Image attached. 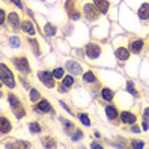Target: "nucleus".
Here are the masks:
<instances>
[{"label": "nucleus", "mask_w": 149, "mask_h": 149, "mask_svg": "<svg viewBox=\"0 0 149 149\" xmlns=\"http://www.w3.org/2000/svg\"><path fill=\"white\" fill-rule=\"evenodd\" d=\"M8 102H9L11 106V110L14 111V115L17 118H24L26 116V110H24V106L23 102L20 101V98L14 93H9L8 95Z\"/></svg>", "instance_id": "1"}, {"label": "nucleus", "mask_w": 149, "mask_h": 149, "mask_svg": "<svg viewBox=\"0 0 149 149\" xmlns=\"http://www.w3.org/2000/svg\"><path fill=\"white\" fill-rule=\"evenodd\" d=\"M100 14H101V11L96 8L95 3L86 2V3L83 5V15H84L89 21H96V20L100 18Z\"/></svg>", "instance_id": "2"}, {"label": "nucleus", "mask_w": 149, "mask_h": 149, "mask_svg": "<svg viewBox=\"0 0 149 149\" xmlns=\"http://www.w3.org/2000/svg\"><path fill=\"white\" fill-rule=\"evenodd\" d=\"M0 74H2V81H3V84L5 86H8L9 89H14L15 87V78H14V75H12V72H11V69L8 68L5 63H2L0 65Z\"/></svg>", "instance_id": "3"}, {"label": "nucleus", "mask_w": 149, "mask_h": 149, "mask_svg": "<svg viewBox=\"0 0 149 149\" xmlns=\"http://www.w3.org/2000/svg\"><path fill=\"white\" fill-rule=\"evenodd\" d=\"M12 62L15 65V68L18 71L24 72V74H29L30 72V65H29V60L26 56H14L12 57Z\"/></svg>", "instance_id": "4"}, {"label": "nucleus", "mask_w": 149, "mask_h": 149, "mask_svg": "<svg viewBox=\"0 0 149 149\" xmlns=\"http://www.w3.org/2000/svg\"><path fill=\"white\" fill-rule=\"evenodd\" d=\"M101 45L100 44H96V42H87L86 44V47H84V53L86 56L89 57V59H96V57H100L101 56Z\"/></svg>", "instance_id": "5"}, {"label": "nucleus", "mask_w": 149, "mask_h": 149, "mask_svg": "<svg viewBox=\"0 0 149 149\" xmlns=\"http://www.w3.org/2000/svg\"><path fill=\"white\" fill-rule=\"evenodd\" d=\"M65 9L72 20L80 18V11L77 9V0H65Z\"/></svg>", "instance_id": "6"}, {"label": "nucleus", "mask_w": 149, "mask_h": 149, "mask_svg": "<svg viewBox=\"0 0 149 149\" xmlns=\"http://www.w3.org/2000/svg\"><path fill=\"white\" fill-rule=\"evenodd\" d=\"M128 48L131 53H134V54H140L142 51L145 50V39L142 38H134V39H131L128 42Z\"/></svg>", "instance_id": "7"}, {"label": "nucleus", "mask_w": 149, "mask_h": 149, "mask_svg": "<svg viewBox=\"0 0 149 149\" xmlns=\"http://www.w3.org/2000/svg\"><path fill=\"white\" fill-rule=\"evenodd\" d=\"M38 78L45 84L47 87H50V89H53V87H56V81H54V75L53 72H48V71H38Z\"/></svg>", "instance_id": "8"}, {"label": "nucleus", "mask_w": 149, "mask_h": 149, "mask_svg": "<svg viewBox=\"0 0 149 149\" xmlns=\"http://www.w3.org/2000/svg\"><path fill=\"white\" fill-rule=\"evenodd\" d=\"M119 119H120V122H122L124 125H134L136 122H137V115H136L134 111L124 110V111H120Z\"/></svg>", "instance_id": "9"}, {"label": "nucleus", "mask_w": 149, "mask_h": 149, "mask_svg": "<svg viewBox=\"0 0 149 149\" xmlns=\"http://www.w3.org/2000/svg\"><path fill=\"white\" fill-rule=\"evenodd\" d=\"M35 110L39 113H50L53 111V107H51V102L45 98H41L38 102H35Z\"/></svg>", "instance_id": "10"}, {"label": "nucleus", "mask_w": 149, "mask_h": 149, "mask_svg": "<svg viewBox=\"0 0 149 149\" xmlns=\"http://www.w3.org/2000/svg\"><path fill=\"white\" fill-rule=\"evenodd\" d=\"M65 68H66L72 75H80V74L83 72L81 65H80V63H77V62H74V60H68V62L65 63Z\"/></svg>", "instance_id": "11"}, {"label": "nucleus", "mask_w": 149, "mask_h": 149, "mask_svg": "<svg viewBox=\"0 0 149 149\" xmlns=\"http://www.w3.org/2000/svg\"><path fill=\"white\" fill-rule=\"evenodd\" d=\"M106 115H107V119L111 120V122H115L118 118H119V110L116 106H113V104H109V106H106Z\"/></svg>", "instance_id": "12"}, {"label": "nucleus", "mask_w": 149, "mask_h": 149, "mask_svg": "<svg viewBox=\"0 0 149 149\" xmlns=\"http://www.w3.org/2000/svg\"><path fill=\"white\" fill-rule=\"evenodd\" d=\"M137 15L142 21H149V3H143L140 5V8L137 9Z\"/></svg>", "instance_id": "13"}, {"label": "nucleus", "mask_w": 149, "mask_h": 149, "mask_svg": "<svg viewBox=\"0 0 149 149\" xmlns=\"http://www.w3.org/2000/svg\"><path fill=\"white\" fill-rule=\"evenodd\" d=\"M0 130H2V134H6V133H11L12 131V122L5 115H2V118H0Z\"/></svg>", "instance_id": "14"}, {"label": "nucleus", "mask_w": 149, "mask_h": 149, "mask_svg": "<svg viewBox=\"0 0 149 149\" xmlns=\"http://www.w3.org/2000/svg\"><path fill=\"white\" fill-rule=\"evenodd\" d=\"M130 54H131V51L128 47H118L116 48V57L120 60V62H125V60L130 59Z\"/></svg>", "instance_id": "15"}, {"label": "nucleus", "mask_w": 149, "mask_h": 149, "mask_svg": "<svg viewBox=\"0 0 149 149\" xmlns=\"http://www.w3.org/2000/svg\"><path fill=\"white\" fill-rule=\"evenodd\" d=\"M21 30H23L24 33H27L29 36H33V35H35V26H33L32 21H29V20H23V21H21Z\"/></svg>", "instance_id": "16"}, {"label": "nucleus", "mask_w": 149, "mask_h": 149, "mask_svg": "<svg viewBox=\"0 0 149 149\" xmlns=\"http://www.w3.org/2000/svg\"><path fill=\"white\" fill-rule=\"evenodd\" d=\"M8 21H9V24L12 26L14 29L21 27V24H20V14H17V12H9V14H8Z\"/></svg>", "instance_id": "17"}, {"label": "nucleus", "mask_w": 149, "mask_h": 149, "mask_svg": "<svg viewBox=\"0 0 149 149\" xmlns=\"http://www.w3.org/2000/svg\"><path fill=\"white\" fill-rule=\"evenodd\" d=\"M93 3L96 5V8L101 11V14H107L110 9V3L109 0H93Z\"/></svg>", "instance_id": "18"}, {"label": "nucleus", "mask_w": 149, "mask_h": 149, "mask_svg": "<svg viewBox=\"0 0 149 149\" xmlns=\"http://www.w3.org/2000/svg\"><path fill=\"white\" fill-rule=\"evenodd\" d=\"M101 98L104 101H113V98H115V92H113L110 87H102L101 89Z\"/></svg>", "instance_id": "19"}, {"label": "nucleus", "mask_w": 149, "mask_h": 149, "mask_svg": "<svg viewBox=\"0 0 149 149\" xmlns=\"http://www.w3.org/2000/svg\"><path fill=\"white\" fill-rule=\"evenodd\" d=\"M83 81L84 83H89V84H95V83H98V78H96L95 72L87 71V72L83 74Z\"/></svg>", "instance_id": "20"}, {"label": "nucleus", "mask_w": 149, "mask_h": 149, "mask_svg": "<svg viewBox=\"0 0 149 149\" xmlns=\"http://www.w3.org/2000/svg\"><path fill=\"white\" fill-rule=\"evenodd\" d=\"M44 33H45L47 36H54V35L57 33V27L51 23H47L45 26H44Z\"/></svg>", "instance_id": "21"}, {"label": "nucleus", "mask_w": 149, "mask_h": 149, "mask_svg": "<svg viewBox=\"0 0 149 149\" xmlns=\"http://www.w3.org/2000/svg\"><path fill=\"white\" fill-rule=\"evenodd\" d=\"M62 84L65 86V87H72L74 84H75V78H74V75L72 74H68V75H65L63 78H62Z\"/></svg>", "instance_id": "22"}, {"label": "nucleus", "mask_w": 149, "mask_h": 149, "mask_svg": "<svg viewBox=\"0 0 149 149\" xmlns=\"http://www.w3.org/2000/svg\"><path fill=\"white\" fill-rule=\"evenodd\" d=\"M127 91L134 96V98H140V92L136 89V86H134V81H131V80H128L127 81Z\"/></svg>", "instance_id": "23"}, {"label": "nucleus", "mask_w": 149, "mask_h": 149, "mask_svg": "<svg viewBox=\"0 0 149 149\" xmlns=\"http://www.w3.org/2000/svg\"><path fill=\"white\" fill-rule=\"evenodd\" d=\"M29 96H30V100H32V102H38L42 96H41V93H39V91L38 89H35V87H32L30 89V93H29Z\"/></svg>", "instance_id": "24"}, {"label": "nucleus", "mask_w": 149, "mask_h": 149, "mask_svg": "<svg viewBox=\"0 0 149 149\" xmlns=\"http://www.w3.org/2000/svg\"><path fill=\"white\" fill-rule=\"evenodd\" d=\"M78 119H80V122L83 125H86V127H91L92 125V120L89 119V116L86 115V113H80V115H78Z\"/></svg>", "instance_id": "25"}, {"label": "nucleus", "mask_w": 149, "mask_h": 149, "mask_svg": "<svg viewBox=\"0 0 149 149\" xmlns=\"http://www.w3.org/2000/svg\"><path fill=\"white\" fill-rule=\"evenodd\" d=\"M29 128H30V133H33V134H39L42 131V128H41V125L38 124V122H30Z\"/></svg>", "instance_id": "26"}, {"label": "nucleus", "mask_w": 149, "mask_h": 149, "mask_svg": "<svg viewBox=\"0 0 149 149\" xmlns=\"http://www.w3.org/2000/svg\"><path fill=\"white\" fill-rule=\"evenodd\" d=\"M53 75H54L56 80H60V78L65 77V69H63V68H56V69H53Z\"/></svg>", "instance_id": "27"}, {"label": "nucleus", "mask_w": 149, "mask_h": 149, "mask_svg": "<svg viewBox=\"0 0 149 149\" xmlns=\"http://www.w3.org/2000/svg\"><path fill=\"white\" fill-rule=\"evenodd\" d=\"M42 145L48 146V148H53V146H56V140L53 137H44L42 139Z\"/></svg>", "instance_id": "28"}, {"label": "nucleus", "mask_w": 149, "mask_h": 149, "mask_svg": "<svg viewBox=\"0 0 149 149\" xmlns=\"http://www.w3.org/2000/svg\"><path fill=\"white\" fill-rule=\"evenodd\" d=\"M29 44H30V47L33 48L35 54H38V56H39V54H41V50H39V47H38V45H39L38 41H36V39H29Z\"/></svg>", "instance_id": "29"}, {"label": "nucleus", "mask_w": 149, "mask_h": 149, "mask_svg": "<svg viewBox=\"0 0 149 149\" xmlns=\"http://www.w3.org/2000/svg\"><path fill=\"white\" fill-rule=\"evenodd\" d=\"M131 148H143L145 146V142L143 140H131Z\"/></svg>", "instance_id": "30"}, {"label": "nucleus", "mask_w": 149, "mask_h": 149, "mask_svg": "<svg viewBox=\"0 0 149 149\" xmlns=\"http://www.w3.org/2000/svg\"><path fill=\"white\" fill-rule=\"evenodd\" d=\"M9 44H11V47H20L21 41H20V38L12 36V38H9Z\"/></svg>", "instance_id": "31"}, {"label": "nucleus", "mask_w": 149, "mask_h": 149, "mask_svg": "<svg viewBox=\"0 0 149 149\" xmlns=\"http://www.w3.org/2000/svg\"><path fill=\"white\" fill-rule=\"evenodd\" d=\"M142 118H143V120L149 122V107H145V109H143V113H142Z\"/></svg>", "instance_id": "32"}, {"label": "nucleus", "mask_w": 149, "mask_h": 149, "mask_svg": "<svg viewBox=\"0 0 149 149\" xmlns=\"http://www.w3.org/2000/svg\"><path fill=\"white\" fill-rule=\"evenodd\" d=\"M81 137H83V133H81L80 130H75V133L72 134V140H74V142H75V140H78V139H81Z\"/></svg>", "instance_id": "33"}, {"label": "nucleus", "mask_w": 149, "mask_h": 149, "mask_svg": "<svg viewBox=\"0 0 149 149\" xmlns=\"http://www.w3.org/2000/svg\"><path fill=\"white\" fill-rule=\"evenodd\" d=\"M0 21H2V24L6 21V15H5V9H0Z\"/></svg>", "instance_id": "34"}, {"label": "nucleus", "mask_w": 149, "mask_h": 149, "mask_svg": "<svg viewBox=\"0 0 149 149\" xmlns=\"http://www.w3.org/2000/svg\"><path fill=\"white\" fill-rule=\"evenodd\" d=\"M11 2H12L17 8H20V9H23V3H21V0H11Z\"/></svg>", "instance_id": "35"}, {"label": "nucleus", "mask_w": 149, "mask_h": 149, "mask_svg": "<svg viewBox=\"0 0 149 149\" xmlns=\"http://www.w3.org/2000/svg\"><path fill=\"white\" fill-rule=\"evenodd\" d=\"M140 131H142L140 127H133V133H140Z\"/></svg>", "instance_id": "36"}, {"label": "nucleus", "mask_w": 149, "mask_h": 149, "mask_svg": "<svg viewBox=\"0 0 149 149\" xmlns=\"http://www.w3.org/2000/svg\"><path fill=\"white\" fill-rule=\"evenodd\" d=\"M91 146H92V148H101V146H100V145H96V143H92V145H91Z\"/></svg>", "instance_id": "37"}, {"label": "nucleus", "mask_w": 149, "mask_h": 149, "mask_svg": "<svg viewBox=\"0 0 149 149\" xmlns=\"http://www.w3.org/2000/svg\"><path fill=\"white\" fill-rule=\"evenodd\" d=\"M148 39H149V35H148Z\"/></svg>", "instance_id": "38"}]
</instances>
